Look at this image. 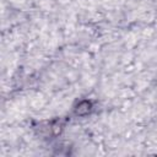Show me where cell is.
I'll use <instances>...</instances> for the list:
<instances>
[{
    "mask_svg": "<svg viewBox=\"0 0 157 157\" xmlns=\"http://www.w3.org/2000/svg\"><path fill=\"white\" fill-rule=\"evenodd\" d=\"M90 110H91V102H88V101H82V102L78 103V105L76 107L75 113H76L77 115H85V114H87Z\"/></svg>",
    "mask_w": 157,
    "mask_h": 157,
    "instance_id": "6da1fadb",
    "label": "cell"
}]
</instances>
